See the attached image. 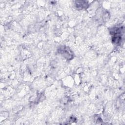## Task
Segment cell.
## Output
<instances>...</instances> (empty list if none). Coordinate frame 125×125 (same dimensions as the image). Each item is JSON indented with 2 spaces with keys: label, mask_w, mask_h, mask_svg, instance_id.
<instances>
[{
  "label": "cell",
  "mask_w": 125,
  "mask_h": 125,
  "mask_svg": "<svg viewBox=\"0 0 125 125\" xmlns=\"http://www.w3.org/2000/svg\"><path fill=\"white\" fill-rule=\"evenodd\" d=\"M58 52L62 55V56L67 59H71L73 57V54L72 51L66 46L61 47L59 48Z\"/></svg>",
  "instance_id": "obj_1"
},
{
  "label": "cell",
  "mask_w": 125,
  "mask_h": 125,
  "mask_svg": "<svg viewBox=\"0 0 125 125\" xmlns=\"http://www.w3.org/2000/svg\"><path fill=\"white\" fill-rule=\"evenodd\" d=\"M75 7L78 9L86 8L88 6V3L86 1H76L75 3Z\"/></svg>",
  "instance_id": "obj_2"
}]
</instances>
